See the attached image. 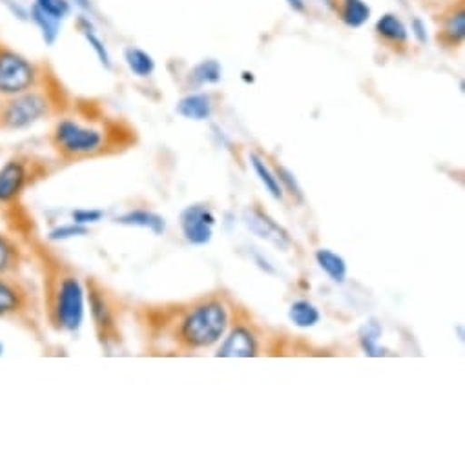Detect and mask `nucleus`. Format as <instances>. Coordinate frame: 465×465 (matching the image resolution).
Here are the masks:
<instances>
[{
	"label": "nucleus",
	"mask_w": 465,
	"mask_h": 465,
	"mask_svg": "<svg viewBox=\"0 0 465 465\" xmlns=\"http://www.w3.org/2000/svg\"><path fill=\"white\" fill-rule=\"evenodd\" d=\"M0 323L41 334L39 294L23 274H0Z\"/></svg>",
	"instance_id": "20e7f679"
},
{
	"label": "nucleus",
	"mask_w": 465,
	"mask_h": 465,
	"mask_svg": "<svg viewBox=\"0 0 465 465\" xmlns=\"http://www.w3.org/2000/svg\"><path fill=\"white\" fill-rule=\"evenodd\" d=\"M77 28H79L81 35L86 39V43L90 45V48L95 52L99 63H101L106 70H112V57H110V52H108L106 45L103 43V39L97 35V30H95V26H94V23L90 21V17L79 15V17H77Z\"/></svg>",
	"instance_id": "a211bd4d"
},
{
	"label": "nucleus",
	"mask_w": 465,
	"mask_h": 465,
	"mask_svg": "<svg viewBox=\"0 0 465 465\" xmlns=\"http://www.w3.org/2000/svg\"><path fill=\"white\" fill-rule=\"evenodd\" d=\"M0 5H3L14 19L21 21V23H30V8L21 6L17 0H0Z\"/></svg>",
	"instance_id": "c85d7f7f"
},
{
	"label": "nucleus",
	"mask_w": 465,
	"mask_h": 465,
	"mask_svg": "<svg viewBox=\"0 0 465 465\" xmlns=\"http://www.w3.org/2000/svg\"><path fill=\"white\" fill-rule=\"evenodd\" d=\"M50 175V163L34 152H15L0 164V212L23 201L25 193Z\"/></svg>",
	"instance_id": "39448f33"
},
{
	"label": "nucleus",
	"mask_w": 465,
	"mask_h": 465,
	"mask_svg": "<svg viewBox=\"0 0 465 465\" xmlns=\"http://www.w3.org/2000/svg\"><path fill=\"white\" fill-rule=\"evenodd\" d=\"M314 258H316V263L320 265V269L334 283H343L347 280V263L340 254H336L329 249H320V251H316Z\"/></svg>",
	"instance_id": "aec40b11"
},
{
	"label": "nucleus",
	"mask_w": 465,
	"mask_h": 465,
	"mask_svg": "<svg viewBox=\"0 0 465 465\" xmlns=\"http://www.w3.org/2000/svg\"><path fill=\"white\" fill-rule=\"evenodd\" d=\"M45 77L46 74L37 63L0 41V97L26 92Z\"/></svg>",
	"instance_id": "0eeeda50"
},
{
	"label": "nucleus",
	"mask_w": 465,
	"mask_h": 465,
	"mask_svg": "<svg viewBox=\"0 0 465 465\" xmlns=\"http://www.w3.org/2000/svg\"><path fill=\"white\" fill-rule=\"evenodd\" d=\"M84 292H86V302L90 305V314L95 325L97 338L104 347H108L114 341H117V334H119L114 302L106 292V289L94 280H88Z\"/></svg>",
	"instance_id": "6e6552de"
},
{
	"label": "nucleus",
	"mask_w": 465,
	"mask_h": 465,
	"mask_svg": "<svg viewBox=\"0 0 465 465\" xmlns=\"http://www.w3.org/2000/svg\"><path fill=\"white\" fill-rule=\"evenodd\" d=\"M228 329V311L217 300L195 305L181 322V340L192 349H206L217 343Z\"/></svg>",
	"instance_id": "423d86ee"
},
{
	"label": "nucleus",
	"mask_w": 465,
	"mask_h": 465,
	"mask_svg": "<svg viewBox=\"0 0 465 465\" xmlns=\"http://www.w3.org/2000/svg\"><path fill=\"white\" fill-rule=\"evenodd\" d=\"M179 224L183 230V236L188 243L206 245L212 242V236H213L215 217L206 206L193 204L183 210Z\"/></svg>",
	"instance_id": "1a4fd4ad"
},
{
	"label": "nucleus",
	"mask_w": 465,
	"mask_h": 465,
	"mask_svg": "<svg viewBox=\"0 0 465 465\" xmlns=\"http://www.w3.org/2000/svg\"><path fill=\"white\" fill-rule=\"evenodd\" d=\"M117 223L121 224H130V226H141L152 230L153 234L161 236L166 230V221L163 215L148 212V210H132L121 217H117Z\"/></svg>",
	"instance_id": "6ab92c4d"
},
{
	"label": "nucleus",
	"mask_w": 465,
	"mask_h": 465,
	"mask_svg": "<svg viewBox=\"0 0 465 465\" xmlns=\"http://www.w3.org/2000/svg\"><path fill=\"white\" fill-rule=\"evenodd\" d=\"M59 103L52 86L46 84V77L26 92L0 97V134L23 132L46 121L55 114Z\"/></svg>",
	"instance_id": "7ed1b4c3"
},
{
	"label": "nucleus",
	"mask_w": 465,
	"mask_h": 465,
	"mask_svg": "<svg viewBox=\"0 0 465 465\" xmlns=\"http://www.w3.org/2000/svg\"><path fill=\"white\" fill-rule=\"evenodd\" d=\"M258 354V343L254 334L245 327H236L232 331L215 356L219 358H252Z\"/></svg>",
	"instance_id": "f8f14e48"
},
{
	"label": "nucleus",
	"mask_w": 465,
	"mask_h": 465,
	"mask_svg": "<svg viewBox=\"0 0 465 465\" xmlns=\"http://www.w3.org/2000/svg\"><path fill=\"white\" fill-rule=\"evenodd\" d=\"M48 141L57 157L66 163L97 157L110 152L117 143L110 126L86 123L77 117L59 119L54 124Z\"/></svg>",
	"instance_id": "f03ea898"
},
{
	"label": "nucleus",
	"mask_w": 465,
	"mask_h": 465,
	"mask_svg": "<svg viewBox=\"0 0 465 465\" xmlns=\"http://www.w3.org/2000/svg\"><path fill=\"white\" fill-rule=\"evenodd\" d=\"M412 30H414V32H412V34H414V37H416V39H418L420 43H427V34H425V26L421 25V21H418V19H416V21L412 23Z\"/></svg>",
	"instance_id": "7c9ffc66"
},
{
	"label": "nucleus",
	"mask_w": 465,
	"mask_h": 465,
	"mask_svg": "<svg viewBox=\"0 0 465 465\" xmlns=\"http://www.w3.org/2000/svg\"><path fill=\"white\" fill-rule=\"evenodd\" d=\"M32 5L63 23L72 15V6H74L72 0H34Z\"/></svg>",
	"instance_id": "a878e982"
},
{
	"label": "nucleus",
	"mask_w": 465,
	"mask_h": 465,
	"mask_svg": "<svg viewBox=\"0 0 465 465\" xmlns=\"http://www.w3.org/2000/svg\"><path fill=\"white\" fill-rule=\"evenodd\" d=\"M175 112L190 121H206L212 115V99L206 94H190L177 103Z\"/></svg>",
	"instance_id": "dca6fc26"
},
{
	"label": "nucleus",
	"mask_w": 465,
	"mask_h": 465,
	"mask_svg": "<svg viewBox=\"0 0 465 465\" xmlns=\"http://www.w3.org/2000/svg\"><path fill=\"white\" fill-rule=\"evenodd\" d=\"M124 63L130 68V72L141 79L150 77L155 70L153 57L137 46H130L124 50Z\"/></svg>",
	"instance_id": "412c9836"
},
{
	"label": "nucleus",
	"mask_w": 465,
	"mask_h": 465,
	"mask_svg": "<svg viewBox=\"0 0 465 465\" xmlns=\"http://www.w3.org/2000/svg\"><path fill=\"white\" fill-rule=\"evenodd\" d=\"M249 159H251V164H252L254 172L258 173L260 181H262L263 186L269 190V193H271L274 199H283V186L280 184L276 173H272L271 168L265 164V161H263L260 155H256V153H251Z\"/></svg>",
	"instance_id": "b1692460"
},
{
	"label": "nucleus",
	"mask_w": 465,
	"mask_h": 465,
	"mask_svg": "<svg viewBox=\"0 0 465 465\" xmlns=\"http://www.w3.org/2000/svg\"><path fill=\"white\" fill-rule=\"evenodd\" d=\"M289 318L291 322L300 327V329H309V327H314L320 323L322 320V314L320 311L307 300H300V302H294L289 309Z\"/></svg>",
	"instance_id": "4be33fe9"
},
{
	"label": "nucleus",
	"mask_w": 465,
	"mask_h": 465,
	"mask_svg": "<svg viewBox=\"0 0 465 465\" xmlns=\"http://www.w3.org/2000/svg\"><path fill=\"white\" fill-rule=\"evenodd\" d=\"M440 39L445 46H458L465 39V10L460 3L456 8L452 6L441 21Z\"/></svg>",
	"instance_id": "ddd939ff"
},
{
	"label": "nucleus",
	"mask_w": 465,
	"mask_h": 465,
	"mask_svg": "<svg viewBox=\"0 0 465 465\" xmlns=\"http://www.w3.org/2000/svg\"><path fill=\"white\" fill-rule=\"evenodd\" d=\"M192 79L195 84H215L221 81L223 77V68L217 61L208 59L199 63L192 72H190Z\"/></svg>",
	"instance_id": "393cba45"
},
{
	"label": "nucleus",
	"mask_w": 465,
	"mask_h": 465,
	"mask_svg": "<svg viewBox=\"0 0 465 465\" xmlns=\"http://www.w3.org/2000/svg\"><path fill=\"white\" fill-rule=\"evenodd\" d=\"M72 215H74V221L77 224H88V223H97L104 215V212H101V210H75Z\"/></svg>",
	"instance_id": "c756f323"
},
{
	"label": "nucleus",
	"mask_w": 465,
	"mask_h": 465,
	"mask_svg": "<svg viewBox=\"0 0 465 465\" xmlns=\"http://www.w3.org/2000/svg\"><path fill=\"white\" fill-rule=\"evenodd\" d=\"M276 177H278L280 184L283 183V184L287 186V190H289L294 197H298L300 201H303L302 186L298 184V181H296V177H294V173H292L291 170H287L285 166H278V168H276Z\"/></svg>",
	"instance_id": "bb28decb"
},
{
	"label": "nucleus",
	"mask_w": 465,
	"mask_h": 465,
	"mask_svg": "<svg viewBox=\"0 0 465 465\" xmlns=\"http://www.w3.org/2000/svg\"><path fill=\"white\" fill-rule=\"evenodd\" d=\"M287 5L296 14H307V3H305V0H287Z\"/></svg>",
	"instance_id": "2f4dec72"
},
{
	"label": "nucleus",
	"mask_w": 465,
	"mask_h": 465,
	"mask_svg": "<svg viewBox=\"0 0 465 465\" xmlns=\"http://www.w3.org/2000/svg\"><path fill=\"white\" fill-rule=\"evenodd\" d=\"M376 34L392 46H405L409 41L407 26L396 14L381 15L376 23Z\"/></svg>",
	"instance_id": "2eb2a0df"
},
{
	"label": "nucleus",
	"mask_w": 465,
	"mask_h": 465,
	"mask_svg": "<svg viewBox=\"0 0 465 465\" xmlns=\"http://www.w3.org/2000/svg\"><path fill=\"white\" fill-rule=\"evenodd\" d=\"M28 252L23 242L8 228L0 230V274H23Z\"/></svg>",
	"instance_id": "9b49d317"
},
{
	"label": "nucleus",
	"mask_w": 465,
	"mask_h": 465,
	"mask_svg": "<svg viewBox=\"0 0 465 465\" xmlns=\"http://www.w3.org/2000/svg\"><path fill=\"white\" fill-rule=\"evenodd\" d=\"M88 234V228L84 224H68V226H59L55 228L52 234H50V240H70V238H77V236H84Z\"/></svg>",
	"instance_id": "cd10ccee"
},
{
	"label": "nucleus",
	"mask_w": 465,
	"mask_h": 465,
	"mask_svg": "<svg viewBox=\"0 0 465 465\" xmlns=\"http://www.w3.org/2000/svg\"><path fill=\"white\" fill-rule=\"evenodd\" d=\"M5 228L23 242L28 262H34L43 283V305L50 327L57 332H77L84 322L86 292L79 276L66 269L61 260L37 236L32 213L21 203L0 212Z\"/></svg>",
	"instance_id": "f257e3e1"
},
{
	"label": "nucleus",
	"mask_w": 465,
	"mask_h": 465,
	"mask_svg": "<svg viewBox=\"0 0 465 465\" xmlns=\"http://www.w3.org/2000/svg\"><path fill=\"white\" fill-rule=\"evenodd\" d=\"M360 336V343L365 351L367 356L372 358H380L383 356V349L380 347V338H381V325L376 320H369L358 332Z\"/></svg>",
	"instance_id": "5701e85b"
},
{
	"label": "nucleus",
	"mask_w": 465,
	"mask_h": 465,
	"mask_svg": "<svg viewBox=\"0 0 465 465\" xmlns=\"http://www.w3.org/2000/svg\"><path fill=\"white\" fill-rule=\"evenodd\" d=\"M243 221L247 228L256 234L260 240H265L267 243L274 245L280 251H289L292 242L287 234V230L280 226L271 215L263 213L260 208H247L243 212Z\"/></svg>",
	"instance_id": "9d476101"
},
{
	"label": "nucleus",
	"mask_w": 465,
	"mask_h": 465,
	"mask_svg": "<svg viewBox=\"0 0 465 465\" xmlns=\"http://www.w3.org/2000/svg\"><path fill=\"white\" fill-rule=\"evenodd\" d=\"M30 23L35 25V28L39 30L43 41L46 46H54L59 37H61V28H63V21L52 17L50 14L43 12L37 6H30Z\"/></svg>",
	"instance_id": "f3484780"
},
{
	"label": "nucleus",
	"mask_w": 465,
	"mask_h": 465,
	"mask_svg": "<svg viewBox=\"0 0 465 465\" xmlns=\"http://www.w3.org/2000/svg\"><path fill=\"white\" fill-rule=\"evenodd\" d=\"M336 14L349 28H361L371 19V8L365 0H336Z\"/></svg>",
	"instance_id": "4468645a"
}]
</instances>
